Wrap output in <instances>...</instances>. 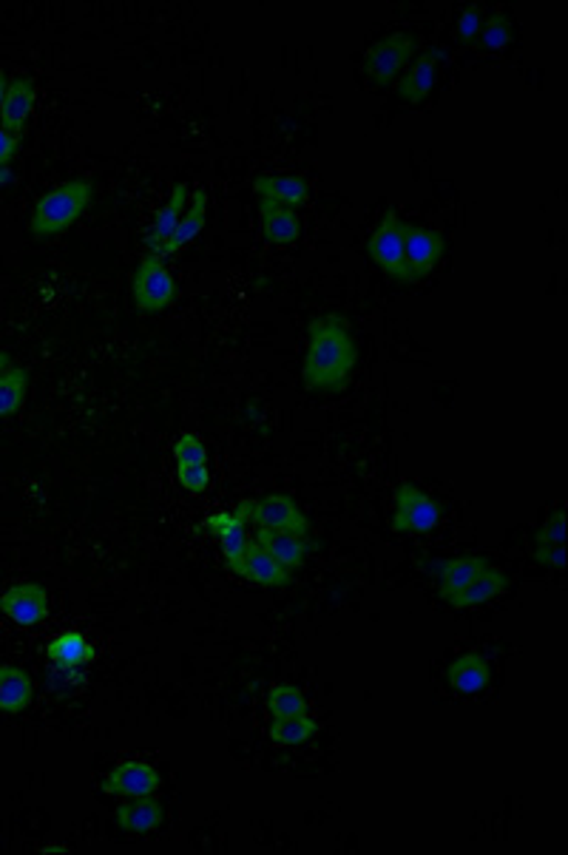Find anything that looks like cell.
<instances>
[{
    "mask_svg": "<svg viewBox=\"0 0 568 855\" xmlns=\"http://www.w3.org/2000/svg\"><path fill=\"white\" fill-rule=\"evenodd\" d=\"M358 347L350 321L327 313L307 327V352L302 361V381L311 392H341L356 370Z\"/></svg>",
    "mask_w": 568,
    "mask_h": 855,
    "instance_id": "cell-1",
    "label": "cell"
},
{
    "mask_svg": "<svg viewBox=\"0 0 568 855\" xmlns=\"http://www.w3.org/2000/svg\"><path fill=\"white\" fill-rule=\"evenodd\" d=\"M94 199L92 179H69L63 186L52 188L34 202L29 231L34 239H52L66 233L83 217Z\"/></svg>",
    "mask_w": 568,
    "mask_h": 855,
    "instance_id": "cell-2",
    "label": "cell"
},
{
    "mask_svg": "<svg viewBox=\"0 0 568 855\" xmlns=\"http://www.w3.org/2000/svg\"><path fill=\"white\" fill-rule=\"evenodd\" d=\"M236 511L245 524H253L256 529H273V531H296V535H311V520L304 517L296 500L287 495H265L259 500H242Z\"/></svg>",
    "mask_w": 568,
    "mask_h": 855,
    "instance_id": "cell-3",
    "label": "cell"
},
{
    "mask_svg": "<svg viewBox=\"0 0 568 855\" xmlns=\"http://www.w3.org/2000/svg\"><path fill=\"white\" fill-rule=\"evenodd\" d=\"M134 305L143 313H162L177 298V282L159 256L148 253L132 278Z\"/></svg>",
    "mask_w": 568,
    "mask_h": 855,
    "instance_id": "cell-4",
    "label": "cell"
},
{
    "mask_svg": "<svg viewBox=\"0 0 568 855\" xmlns=\"http://www.w3.org/2000/svg\"><path fill=\"white\" fill-rule=\"evenodd\" d=\"M441 506L432 500L416 484H401L396 489V515H392V531L398 535H430L441 524Z\"/></svg>",
    "mask_w": 568,
    "mask_h": 855,
    "instance_id": "cell-5",
    "label": "cell"
},
{
    "mask_svg": "<svg viewBox=\"0 0 568 855\" xmlns=\"http://www.w3.org/2000/svg\"><path fill=\"white\" fill-rule=\"evenodd\" d=\"M367 253L387 276L398 278V282H416L407 267V256H403V222L396 211L383 213L381 225L367 242Z\"/></svg>",
    "mask_w": 568,
    "mask_h": 855,
    "instance_id": "cell-6",
    "label": "cell"
},
{
    "mask_svg": "<svg viewBox=\"0 0 568 855\" xmlns=\"http://www.w3.org/2000/svg\"><path fill=\"white\" fill-rule=\"evenodd\" d=\"M418 43L412 34L407 32H392L387 38L376 40L367 54H364V72L370 74L372 83L378 86H387L390 80H396L403 72V66L410 63V57L416 54Z\"/></svg>",
    "mask_w": 568,
    "mask_h": 855,
    "instance_id": "cell-7",
    "label": "cell"
},
{
    "mask_svg": "<svg viewBox=\"0 0 568 855\" xmlns=\"http://www.w3.org/2000/svg\"><path fill=\"white\" fill-rule=\"evenodd\" d=\"M245 520L236 515V511H217V515H208L202 529L213 537L222 549L228 569L233 574H242V563H245L248 546H251V537H248Z\"/></svg>",
    "mask_w": 568,
    "mask_h": 855,
    "instance_id": "cell-8",
    "label": "cell"
},
{
    "mask_svg": "<svg viewBox=\"0 0 568 855\" xmlns=\"http://www.w3.org/2000/svg\"><path fill=\"white\" fill-rule=\"evenodd\" d=\"M0 611L20 629H34L49 616V591L40 583H12L0 594Z\"/></svg>",
    "mask_w": 568,
    "mask_h": 855,
    "instance_id": "cell-9",
    "label": "cell"
},
{
    "mask_svg": "<svg viewBox=\"0 0 568 855\" xmlns=\"http://www.w3.org/2000/svg\"><path fill=\"white\" fill-rule=\"evenodd\" d=\"M162 788V775L154 764L139 762V759H128L119 762L117 768L108 770L103 779V793L119 795V799H139V795H154Z\"/></svg>",
    "mask_w": 568,
    "mask_h": 855,
    "instance_id": "cell-10",
    "label": "cell"
},
{
    "mask_svg": "<svg viewBox=\"0 0 568 855\" xmlns=\"http://www.w3.org/2000/svg\"><path fill=\"white\" fill-rule=\"evenodd\" d=\"M443 251H446V242H443V236L438 231L403 225V256H407V267H410L416 282L435 271Z\"/></svg>",
    "mask_w": 568,
    "mask_h": 855,
    "instance_id": "cell-11",
    "label": "cell"
},
{
    "mask_svg": "<svg viewBox=\"0 0 568 855\" xmlns=\"http://www.w3.org/2000/svg\"><path fill=\"white\" fill-rule=\"evenodd\" d=\"M253 540H256V543L262 546V549H265L278 566H284V569L293 571V574L302 569L307 555L313 551L311 535H296V531L256 529V537H253Z\"/></svg>",
    "mask_w": 568,
    "mask_h": 855,
    "instance_id": "cell-12",
    "label": "cell"
},
{
    "mask_svg": "<svg viewBox=\"0 0 568 855\" xmlns=\"http://www.w3.org/2000/svg\"><path fill=\"white\" fill-rule=\"evenodd\" d=\"M253 193L259 199H267V202H276V205L284 208H298L307 205V199H311V186H307V179L298 177V173H259L253 179Z\"/></svg>",
    "mask_w": 568,
    "mask_h": 855,
    "instance_id": "cell-13",
    "label": "cell"
},
{
    "mask_svg": "<svg viewBox=\"0 0 568 855\" xmlns=\"http://www.w3.org/2000/svg\"><path fill=\"white\" fill-rule=\"evenodd\" d=\"M34 99H38V88H34L32 80H9L7 99H3V106H0V128L23 139V131H27L29 119H32L34 112Z\"/></svg>",
    "mask_w": 568,
    "mask_h": 855,
    "instance_id": "cell-14",
    "label": "cell"
},
{
    "mask_svg": "<svg viewBox=\"0 0 568 855\" xmlns=\"http://www.w3.org/2000/svg\"><path fill=\"white\" fill-rule=\"evenodd\" d=\"M506 589H509V577L503 574V571L483 566V569L477 571V574L472 577L470 583L463 585L461 591L443 597V600H446L452 609H475V605L490 603V600L501 597Z\"/></svg>",
    "mask_w": 568,
    "mask_h": 855,
    "instance_id": "cell-15",
    "label": "cell"
},
{
    "mask_svg": "<svg viewBox=\"0 0 568 855\" xmlns=\"http://www.w3.org/2000/svg\"><path fill=\"white\" fill-rule=\"evenodd\" d=\"M188 202H191V191H188V186H177L171 191L168 205L159 208L157 217H154V222H151V228H148V233H146V247L151 256H159V253H162V247L168 245V239H171L173 231H177L179 219H182V213H186Z\"/></svg>",
    "mask_w": 568,
    "mask_h": 855,
    "instance_id": "cell-16",
    "label": "cell"
},
{
    "mask_svg": "<svg viewBox=\"0 0 568 855\" xmlns=\"http://www.w3.org/2000/svg\"><path fill=\"white\" fill-rule=\"evenodd\" d=\"M259 219H262V236L267 245H293L302 236V219L293 208L259 199Z\"/></svg>",
    "mask_w": 568,
    "mask_h": 855,
    "instance_id": "cell-17",
    "label": "cell"
},
{
    "mask_svg": "<svg viewBox=\"0 0 568 855\" xmlns=\"http://www.w3.org/2000/svg\"><path fill=\"white\" fill-rule=\"evenodd\" d=\"M239 577H245L248 583L262 585V589H287L293 583V571L278 566L256 540H251V546H248L245 563H242V574Z\"/></svg>",
    "mask_w": 568,
    "mask_h": 855,
    "instance_id": "cell-18",
    "label": "cell"
},
{
    "mask_svg": "<svg viewBox=\"0 0 568 855\" xmlns=\"http://www.w3.org/2000/svg\"><path fill=\"white\" fill-rule=\"evenodd\" d=\"M438 66H441V52H423L421 57H416L410 72L403 74L401 83H398V97L412 103V106L423 103L435 88Z\"/></svg>",
    "mask_w": 568,
    "mask_h": 855,
    "instance_id": "cell-19",
    "label": "cell"
},
{
    "mask_svg": "<svg viewBox=\"0 0 568 855\" xmlns=\"http://www.w3.org/2000/svg\"><path fill=\"white\" fill-rule=\"evenodd\" d=\"M46 656L54 668H86L94 663L97 651L80 631H60L46 645Z\"/></svg>",
    "mask_w": 568,
    "mask_h": 855,
    "instance_id": "cell-20",
    "label": "cell"
},
{
    "mask_svg": "<svg viewBox=\"0 0 568 855\" xmlns=\"http://www.w3.org/2000/svg\"><path fill=\"white\" fill-rule=\"evenodd\" d=\"M446 679H450V685L457 690V694H463V696L481 694V690L486 688L492 679L490 663H486V656L483 654L470 651V654L457 656L455 663L450 665V671H446Z\"/></svg>",
    "mask_w": 568,
    "mask_h": 855,
    "instance_id": "cell-21",
    "label": "cell"
},
{
    "mask_svg": "<svg viewBox=\"0 0 568 855\" xmlns=\"http://www.w3.org/2000/svg\"><path fill=\"white\" fill-rule=\"evenodd\" d=\"M32 703V676L18 665H0V714H23Z\"/></svg>",
    "mask_w": 568,
    "mask_h": 855,
    "instance_id": "cell-22",
    "label": "cell"
},
{
    "mask_svg": "<svg viewBox=\"0 0 568 855\" xmlns=\"http://www.w3.org/2000/svg\"><path fill=\"white\" fill-rule=\"evenodd\" d=\"M162 804L154 795H139V799H128L126 804H119L114 819L126 833H151L162 824Z\"/></svg>",
    "mask_w": 568,
    "mask_h": 855,
    "instance_id": "cell-23",
    "label": "cell"
},
{
    "mask_svg": "<svg viewBox=\"0 0 568 855\" xmlns=\"http://www.w3.org/2000/svg\"><path fill=\"white\" fill-rule=\"evenodd\" d=\"M206 217H208V193L197 191L191 197V202H188L182 219H179V225H177V231H173V236L168 239V245L162 247V253H159V258L173 256V253H179L186 245H191L193 239L202 233V228H206Z\"/></svg>",
    "mask_w": 568,
    "mask_h": 855,
    "instance_id": "cell-24",
    "label": "cell"
},
{
    "mask_svg": "<svg viewBox=\"0 0 568 855\" xmlns=\"http://www.w3.org/2000/svg\"><path fill=\"white\" fill-rule=\"evenodd\" d=\"M271 739L282 748H296V745L311 742L313 736L318 733V722L313 716L298 714V716H271V728H267Z\"/></svg>",
    "mask_w": 568,
    "mask_h": 855,
    "instance_id": "cell-25",
    "label": "cell"
},
{
    "mask_svg": "<svg viewBox=\"0 0 568 855\" xmlns=\"http://www.w3.org/2000/svg\"><path fill=\"white\" fill-rule=\"evenodd\" d=\"M483 566H486L483 557H455V560H441V563H435L438 583H441L438 591H441V597H450L455 594V591H461Z\"/></svg>",
    "mask_w": 568,
    "mask_h": 855,
    "instance_id": "cell-26",
    "label": "cell"
},
{
    "mask_svg": "<svg viewBox=\"0 0 568 855\" xmlns=\"http://www.w3.org/2000/svg\"><path fill=\"white\" fill-rule=\"evenodd\" d=\"M29 395V372L23 367H9L0 372V418H9L27 404Z\"/></svg>",
    "mask_w": 568,
    "mask_h": 855,
    "instance_id": "cell-27",
    "label": "cell"
},
{
    "mask_svg": "<svg viewBox=\"0 0 568 855\" xmlns=\"http://www.w3.org/2000/svg\"><path fill=\"white\" fill-rule=\"evenodd\" d=\"M307 699H304V694L298 688H293V685H273L271 690H267V710H271V716H298V714H307Z\"/></svg>",
    "mask_w": 568,
    "mask_h": 855,
    "instance_id": "cell-28",
    "label": "cell"
},
{
    "mask_svg": "<svg viewBox=\"0 0 568 855\" xmlns=\"http://www.w3.org/2000/svg\"><path fill=\"white\" fill-rule=\"evenodd\" d=\"M173 457H177V466H188V464H208V450L206 444L199 441V435H182L173 444Z\"/></svg>",
    "mask_w": 568,
    "mask_h": 855,
    "instance_id": "cell-29",
    "label": "cell"
},
{
    "mask_svg": "<svg viewBox=\"0 0 568 855\" xmlns=\"http://www.w3.org/2000/svg\"><path fill=\"white\" fill-rule=\"evenodd\" d=\"M509 40H512L509 20L503 18L501 12H495L490 20H486V27H483L481 43L486 49H506L509 46Z\"/></svg>",
    "mask_w": 568,
    "mask_h": 855,
    "instance_id": "cell-30",
    "label": "cell"
},
{
    "mask_svg": "<svg viewBox=\"0 0 568 855\" xmlns=\"http://www.w3.org/2000/svg\"><path fill=\"white\" fill-rule=\"evenodd\" d=\"M177 477L182 489L193 492V495H202L211 484V472H208V464H188V466H177Z\"/></svg>",
    "mask_w": 568,
    "mask_h": 855,
    "instance_id": "cell-31",
    "label": "cell"
},
{
    "mask_svg": "<svg viewBox=\"0 0 568 855\" xmlns=\"http://www.w3.org/2000/svg\"><path fill=\"white\" fill-rule=\"evenodd\" d=\"M86 683V674L83 668H54L52 665V688L57 694H72L74 688Z\"/></svg>",
    "mask_w": 568,
    "mask_h": 855,
    "instance_id": "cell-32",
    "label": "cell"
},
{
    "mask_svg": "<svg viewBox=\"0 0 568 855\" xmlns=\"http://www.w3.org/2000/svg\"><path fill=\"white\" fill-rule=\"evenodd\" d=\"M537 546H562V511H555V515L540 526V531H537Z\"/></svg>",
    "mask_w": 568,
    "mask_h": 855,
    "instance_id": "cell-33",
    "label": "cell"
},
{
    "mask_svg": "<svg viewBox=\"0 0 568 855\" xmlns=\"http://www.w3.org/2000/svg\"><path fill=\"white\" fill-rule=\"evenodd\" d=\"M535 560L540 566H549V569L562 571L566 569V549H562V546H537Z\"/></svg>",
    "mask_w": 568,
    "mask_h": 855,
    "instance_id": "cell-34",
    "label": "cell"
},
{
    "mask_svg": "<svg viewBox=\"0 0 568 855\" xmlns=\"http://www.w3.org/2000/svg\"><path fill=\"white\" fill-rule=\"evenodd\" d=\"M18 148H20V137H14V134L0 128V166H12Z\"/></svg>",
    "mask_w": 568,
    "mask_h": 855,
    "instance_id": "cell-35",
    "label": "cell"
},
{
    "mask_svg": "<svg viewBox=\"0 0 568 855\" xmlns=\"http://www.w3.org/2000/svg\"><path fill=\"white\" fill-rule=\"evenodd\" d=\"M477 29H481V9H466V14L461 18V27H457V34L463 40L477 38Z\"/></svg>",
    "mask_w": 568,
    "mask_h": 855,
    "instance_id": "cell-36",
    "label": "cell"
},
{
    "mask_svg": "<svg viewBox=\"0 0 568 855\" xmlns=\"http://www.w3.org/2000/svg\"><path fill=\"white\" fill-rule=\"evenodd\" d=\"M7 88H9V77L7 72L0 68V106H3V99H7Z\"/></svg>",
    "mask_w": 568,
    "mask_h": 855,
    "instance_id": "cell-37",
    "label": "cell"
},
{
    "mask_svg": "<svg viewBox=\"0 0 568 855\" xmlns=\"http://www.w3.org/2000/svg\"><path fill=\"white\" fill-rule=\"evenodd\" d=\"M9 182H12V168L0 166V188L9 186Z\"/></svg>",
    "mask_w": 568,
    "mask_h": 855,
    "instance_id": "cell-38",
    "label": "cell"
},
{
    "mask_svg": "<svg viewBox=\"0 0 568 855\" xmlns=\"http://www.w3.org/2000/svg\"><path fill=\"white\" fill-rule=\"evenodd\" d=\"M12 367V356L7 350H0V372H7Z\"/></svg>",
    "mask_w": 568,
    "mask_h": 855,
    "instance_id": "cell-39",
    "label": "cell"
},
{
    "mask_svg": "<svg viewBox=\"0 0 568 855\" xmlns=\"http://www.w3.org/2000/svg\"><path fill=\"white\" fill-rule=\"evenodd\" d=\"M43 853H69V847H57V844H49V847H43Z\"/></svg>",
    "mask_w": 568,
    "mask_h": 855,
    "instance_id": "cell-40",
    "label": "cell"
}]
</instances>
